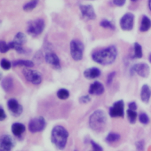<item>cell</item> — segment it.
<instances>
[{
	"instance_id": "cell-37",
	"label": "cell",
	"mask_w": 151,
	"mask_h": 151,
	"mask_svg": "<svg viewBox=\"0 0 151 151\" xmlns=\"http://www.w3.org/2000/svg\"><path fill=\"white\" fill-rule=\"evenodd\" d=\"M128 108L129 109L133 110V111H136L138 108V106L137 104L135 102H131L130 103H129L128 104Z\"/></svg>"
},
{
	"instance_id": "cell-38",
	"label": "cell",
	"mask_w": 151,
	"mask_h": 151,
	"mask_svg": "<svg viewBox=\"0 0 151 151\" xmlns=\"http://www.w3.org/2000/svg\"><path fill=\"white\" fill-rule=\"evenodd\" d=\"M0 114H1L0 115V121H2L4 119H5V118L7 117V115H6V114L4 112L2 106H1V108H0Z\"/></svg>"
},
{
	"instance_id": "cell-40",
	"label": "cell",
	"mask_w": 151,
	"mask_h": 151,
	"mask_svg": "<svg viewBox=\"0 0 151 151\" xmlns=\"http://www.w3.org/2000/svg\"><path fill=\"white\" fill-rule=\"evenodd\" d=\"M148 59H149V61L150 62V63L151 64V53L150 54V55H149Z\"/></svg>"
},
{
	"instance_id": "cell-6",
	"label": "cell",
	"mask_w": 151,
	"mask_h": 151,
	"mask_svg": "<svg viewBox=\"0 0 151 151\" xmlns=\"http://www.w3.org/2000/svg\"><path fill=\"white\" fill-rule=\"evenodd\" d=\"M23 74L27 81L34 85H39L42 82L41 74L36 70L25 68L23 70Z\"/></svg>"
},
{
	"instance_id": "cell-21",
	"label": "cell",
	"mask_w": 151,
	"mask_h": 151,
	"mask_svg": "<svg viewBox=\"0 0 151 151\" xmlns=\"http://www.w3.org/2000/svg\"><path fill=\"white\" fill-rule=\"evenodd\" d=\"M12 66L16 67H24L25 68H32L34 66V63L31 60H17L12 63Z\"/></svg>"
},
{
	"instance_id": "cell-24",
	"label": "cell",
	"mask_w": 151,
	"mask_h": 151,
	"mask_svg": "<svg viewBox=\"0 0 151 151\" xmlns=\"http://www.w3.org/2000/svg\"><path fill=\"white\" fill-rule=\"evenodd\" d=\"M121 139V135L115 132L109 133L106 137V141L107 143H114L118 141Z\"/></svg>"
},
{
	"instance_id": "cell-20",
	"label": "cell",
	"mask_w": 151,
	"mask_h": 151,
	"mask_svg": "<svg viewBox=\"0 0 151 151\" xmlns=\"http://www.w3.org/2000/svg\"><path fill=\"white\" fill-rule=\"evenodd\" d=\"M1 85L2 89L5 92H9L13 88V79L10 76H6L2 79Z\"/></svg>"
},
{
	"instance_id": "cell-35",
	"label": "cell",
	"mask_w": 151,
	"mask_h": 151,
	"mask_svg": "<svg viewBox=\"0 0 151 151\" xmlns=\"http://www.w3.org/2000/svg\"><path fill=\"white\" fill-rule=\"evenodd\" d=\"M91 100V98L89 95H83L81 96L79 99V101L82 104H87Z\"/></svg>"
},
{
	"instance_id": "cell-13",
	"label": "cell",
	"mask_w": 151,
	"mask_h": 151,
	"mask_svg": "<svg viewBox=\"0 0 151 151\" xmlns=\"http://www.w3.org/2000/svg\"><path fill=\"white\" fill-rule=\"evenodd\" d=\"M44 60L46 62L53 66L57 70L61 68L60 61L57 55L53 52H48L44 55Z\"/></svg>"
},
{
	"instance_id": "cell-18",
	"label": "cell",
	"mask_w": 151,
	"mask_h": 151,
	"mask_svg": "<svg viewBox=\"0 0 151 151\" xmlns=\"http://www.w3.org/2000/svg\"><path fill=\"white\" fill-rule=\"evenodd\" d=\"M25 127L24 124L19 122L14 123L11 126V131L12 134L17 137H20L25 132Z\"/></svg>"
},
{
	"instance_id": "cell-27",
	"label": "cell",
	"mask_w": 151,
	"mask_h": 151,
	"mask_svg": "<svg viewBox=\"0 0 151 151\" xmlns=\"http://www.w3.org/2000/svg\"><path fill=\"white\" fill-rule=\"evenodd\" d=\"M100 27H102L103 28L109 29L111 30L115 29V26L112 23V22L108 19H104L102 20L100 22Z\"/></svg>"
},
{
	"instance_id": "cell-32",
	"label": "cell",
	"mask_w": 151,
	"mask_h": 151,
	"mask_svg": "<svg viewBox=\"0 0 151 151\" xmlns=\"http://www.w3.org/2000/svg\"><path fill=\"white\" fill-rule=\"evenodd\" d=\"M137 151H144L145 149V141L144 140H140L135 144Z\"/></svg>"
},
{
	"instance_id": "cell-5",
	"label": "cell",
	"mask_w": 151,
	"mask_h": 151,
	"mask_svg": "<svg viewBox=\"0 0 151 151\" xmlns=\"http://www.w3.org/2000/svg\"><path fill=\"white\" fill-rule=\"evenodd\" d=\"M84 45L79 40L75 39L70 43V51L72 58L75 61H81L83 57Z\"/></svg>"
},
{
	"instance_id": "cell-4",
	"label": "cell",
	"mask_w": 151,
	"mask_h": 151,
	"mask_svg": "<svg viewBox=\"0 0 151 151\" xmlns=\"http://www.w3.org/2000/svg\"><path fill=\"white\" fill-rule=\"evenodd\" d=\"M46 27L44 19L42 18H37L28 22L27 26V33L32 37H37L41 34Z\"/></svg>"
},
{
	"instance_id": "cell-1",
	"label": "cell",
	"mask_w": 151,
	"mask_h": 151,
	"mask_svg": "<svg viewBox=\"0 0 151 151\" xmlns=\"http://www.w3.org/2000/svg\"><path fill=\"white\" fill-rule=\"evenodd\" d=\"M118 52L115 45H110L105 48L96 51L91 54V58L95 63L102 65L113 64L116 60Z\"/></svg>"
},
{
	"instance_id": "cell-31",
	"label": "cell",
	"mask_w": 151,
	"mask_h": 151,
	"mask_svg": "<svg viewBox=\"0 0 151 151\" xmlns=\"http://www.w3.org/2000/svg\"><path fill=\"white\" fill-rule=\"evenodd\" d=\"M10 50L8 44L6 43L4 41H0V52L2 54H5L7 52Z\"/></svg>"
},
{
	"instance_id": "cell-29",
	"label": "cell",
	"mask_w": 151,
	"mask_h": 151,
	"mask_svg": "<svg viewBox=\"0 0 151 151\" xmlns=\"http://www.w3.org/2000/svg\"><path fill=\"white\" fill-rule=\"evenodd\" d=\"M0 65H1V67L4 70L8 71L11 69V67L12 66V64L8 60L5 59V58H2L1 60Z\"/></svg>"
},
{
	"instance_id": "cell-22",
	"label": "cell",
	"mask_w": 151,
	"mask_h": 151,
	"mask_svg": "<svg viewBox=\"0 0 151 151\" xmlns=\"http://www.w3.org/2000/svg\"><path fill=\"white\" fill-rule=\"evenodd\" d=\"M143 57L142 47L138 42H135L134 44V54L132 55L133 59H140Z\"/></svg>"
},
{
	"instance_id": "cell-17",
	"label": "cell",
	"mask_w": 151,
	"mask_h": 151,
	"mask_svg": "<svg viewBox=\"0 0 151 151\" xmlns=\"http://www.w3.org/2000/svg\"><path fill=\"white\" fill-rule=\"evenodd\" d=\"M84 76L88 79H93L99 77L101 75V71L97 67H91L86 69L83 73Z\"/></svg>"
},
{
	"instance_id": "cell-25",
	"label": "cell",
	"mask_w": 151,
	"mask_h": 151,
	"mask_svg": "<svg viewBox=\"0 0 151 151\" xmlns=\"http://www.w3.org/2000/svg\"><path fill=\"white\" fill-rule=\"evenodd\" d=\"M38 4L37 0H32L28 2L25 3L23 6V10L26 12H30L36 8Z\"/></svg>"
},
{
	"instance_id": "cell-15",
	"label": "cell",
	"mask_w": 151,
	"mask_h": 151,
	"mask_svg": "<svg viewBox=\"0 0 151 151\" xmlns=\"http://www.w3.org/2000/svg\"><path fill=\"white\" fill-rule=\"evenodd\" d=\"M105 92V87L103 85L99 82L95 81L92 83L89 89V93L90 95H100Z\"/></svg>"
},
{
	"instance_id": "cell-28",
	"label": "cell",
	"mask_w": 151,
	"mask_h": 151,
	"mask_svg": "<svg viewBox=\"0 0 151 151\" xmlns=\"http://www.w3.org/2000/svg\"><path fill=\"white\" fill-rule=\"evenodd\" d=\"M57 97L62 100H65L68 99L70 96L69 91L65 88L60 89L57 92Z\"/></svg>"
},
{
	"instance_id": "cell-33",
	"label": "cell",
	"mask_w": 151,
	"mask_h": 151,
	"mask_svg": "<svg viewBox=\"0 0 151 151\" xmlns=\"http://www.w3.org/2000/svg\"><path fill=\"white\" fill-rule=\"evenodd\" d=\"M116 72L115 71H113V72H111L110 73H109L108 74V76H107V79H106V83L107 85H110L112 84L113 81V79L115 78V76H116Z\"/></svg>"
},
{
	"instance_id": "cell-7",
	"label": "cell",
	"mask_w": 151,
	"mask_h": 151,
	"mask_svg": "<svg viewBox=\"0 0 151 151\" xmlns=\"http://www.w3.org/2000/svg\"><path fill=\"white\" fill-rule=\"evenodd\" d=\"M46 127V122L43 116L34 118L28 123V129L31 133H37L43 131Z\"/></svg>"
},
{
	"instance_id": "cell-36",
	"label": "cell",
	"mask_w": 151,
	"mask_h": 151,
	"mask_svg": "<svg viewBox=\"0 0 151 151\" xmlns=\"http://www.w3.org/2000/svg\"><path fill=\"white\" fill-rule=\"evenodd\" d=\"M126 0H113V4L118 6H122L126 3Z\"/></svg>"
},
{
	"instance_id": "cell-16",
	"label": "cell",
	"mask_w": 151,
	"mask_h": 151,
	"mask_svg": "<svg viewBox=\"0 0 151 151\" xmlns=\"http://www.w3.org/2000/svg\"><path fill=\"white\" fill-rule=\"evenodd\" d=\"M140 96L142 101L144 103L148 104L151 98V88L150 85L144 84L141 88Z\"/></svg>"
},
{
	"instance_id": "cell-12",
	"label": "cell",
	"mask_w": 151,
	"mask_h": 151,
	"mask_svg": "<svg viewBox=\"0 0 151 151\" xmlns=\"http://www.w3.org/2000/svg\"><path fill=\"white\" fill-rule=\"evenodd\" d=\"M13 138L8 135H4L0 138L1 151H11L14 147Z\"/></svg>"
},
{
	"instance_id": "cell-39",
	"label": "cell",
	"mask_w": 151,
	"mask_h": 151,
	"mask_svg": "<svg viewBox=\"0 0 151 151\" xmlns=\"http://www.w3.org/2000/svg\"><path fill=\"white\" fill-rule=\"evenodd\" d=\"M148 7L151 11V0H148Z\"/></svg>"
},
{
	"instance_id": "cell-41",
	"label": "cell",
	"mask_w": 151,
	"mask_h": 151,
	"mask_svg": "<svg viewBox=\"0 0 151 151\" xmlns=\"http://www.w3.org/2000/svg\"><path fill=\"white\" fill-rule=\"evenodd\" d=\"M131 1H132V2H136V1H137L138 0H131Z\"/></svg>"
},
{
	"instance_id": "cell-14",
	"label": "cell",
	"mask_w": 151,
	"mask_h": 151,
	"mask_svg": "<svg viewBox=\"0 0 151 151\" xmlns=\"http://www.w3.org/2000/svg\"><path fill=\"white\" fill-rule=\"evenodd\" d=\"M7 106L9 111L15 116H20L23 112L22 106L15 99H9L7 102Z\"/></svg>"
},
{
	"instance_id": "cell-3",
	"label": "cell",
	"mask_w": 151,
	"mask_h": 151,
	"mask_svg": "<svg viewBox=\"0 0 151 151\" xmlns=\"http://www.w3.org/2000/svg\"><path fill=\"white\" fill-rule=\"evenodd\" d=\"M107 122V118L106 113L101 110L95 111L89 118V125L90 128L97 132H101L105 130Z\"/></svg>"
},
{
	"instance_id": "cell-23",
	"label": "cell",
	"mask_w": 151,
	"mask_h": 151,
	"mask_svg": "<svg viewBox=\"0 0 151 151\" xmlns=\"http://www.w3.org/2000/svg\"><path fill=\"white\" fill-rule=\"evenodd\" d=\"M12 41H14L16 44L23 46L26 43L27 39L25 34L22 32H18L16 34Z\"/></svg>"
},
{
	"instance_id": "cell-8",
	"label": "cell",
	"mask_w": 151,
	"mask_h": 151,
	"mask_svg": "<svg viewBox=\"0 0 151 151\" xmlns=\"http://www.w3.org/2000/svg\"><path fill=\"white\" fill-rule=\"evenodd\" d=\"M135 23V15L132 12L125 13L120 19V27L125 31H131L134 28Z\"/></svg>"
},
{
	"instance_id": "cell-10",
	"label": "cell",
	"mask_w": 151,
	"mask_h": 151,
	"mask_svg": "<svg viewBox=\"0 0 151 151\" xmlns=\"http://www.w3.org/2000/svg\"><path fill=\"white\" fill-rule=\"evenodd\" d=\"M131 71L132 73H136L142 78H147L150 73V68L147 63H141L134 65Z\"/></svg>"
},
{
	"instance_id": "cell-26",
	"label": "cell",
	"mask_w": 151,
	"mask_h": 151,
	"mask_svg": "<svg viewBox=\"0 0 151 151\" xmlns=\"http://www.w3.org/2000/svg\"><path fill=\"white\" fill-rule=\"evenodd\" d=\"M126 113L129 122L132 124H135L136 121V119L138 117V114L136 111L128 109L126 111Z\"/></svg>"
},
{
	"instance_id": "cell-19",
	"label": "cell",
	"mask_w": 151,
	"mask_h": 151,
	"mask_svg": "<svg viewBox=\"0 0 151 151\" xmlns=\"http://www.w3.org/2000/svg\"><path fill=\"white\" fill-rule=\"evenodd\" d=\"M151 28V19L147 15H143L141 19L139 27V31L142 32H145L149 31Z\"/></svg>"
},
{
	"instance_id": "cell-9",
	"label": "cell",
	"mask_w": 151,
	"mask_h": 151,
	"mask_svg": "<svg viewBox=\"0 0 151 151\" xmlns=\"http://www.w3.org/2000/svg\"><path fill=\"white\" fill-rule=\"evenodd\" d=\"M125 104L123 100L115 102L109 108V115L112 118L123 117L125 115Z\"/></svg>"
},
{
	"instance_id": "cell-2",
	"label": "cell",
	"mask_w": 151,
	"mask_h": 151,
	"mask_svg": "<svg viewBox=\"0 0 151 151\" xmlns=\"http://www.w3.org/2000/svg\"><path fill=\"white\" fill-rule=\"evenodd\" d=\"M68 137V131L61 125L54 127L52 131V142L59 150H63L65 148Z\"/></svg>"
},
{
	"instance_id": "cell-30",
	"label": "cell",
	"mask_w": 151,
	"mask_h": 151,
	"mask_svg": "<svg viewBox=\"0 0 151 151\" xmlns=\"http://www.w3.org/2000/svg\"><path fill=\"white\" fill-rule=\"evenodd\" d=\"M139 121L141 124L144 125H147L150 122V117L147 114L142 112L139 115Z\"/></svg>"
},
{
	"instance_id": "cell-34",
	"label": "cell",
	"mask_w": 151,
	"mask_h": 151,
	"mask_svg": "<svg viewBox=\"0 0 151 151\" xmlns=\"http://www.w3.org/2000/svg\"><path fill=\"white\" fill-rule=\"evenodd\" d=\"M90 143H91V145L92 146V148H93V151H103V148L102 147L97 144L96 142H94V141L91 140L90 141Z\"/></svg>"
},
{
	"instance_id": "cell-11",
	"label": "cell",
	"mask_w": 151,
	"mask_h": 151,
	"mask_svg": "<svg viewBox=\"0 0 151 151\" xmlns=\"http://www.w3.org/2000/svg\"><path fill=\"white\" fill-rule=\"evenodd\" d=\"M82 17L86 20H93L96 18L93 6L90 4H81L79 6Z\"/></svg>"
}]
</instances>
